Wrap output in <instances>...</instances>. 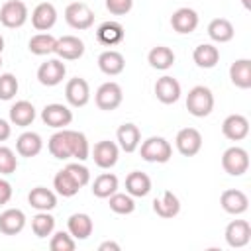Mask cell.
Instances as JSON below:
<instances>
[{
  "instance_id": "obj_1",
  "label": "cell",
  "mask_w": 251,
  "mask_h": 251,
  "mask_svg": "<svg viewBox=\"0 0 251 251\" xmlns=\"http://www.w3.org/2000/svg\"><path fill=\"white\" fill-rule=\"evenodd\" d=\"M186 110L194 116V118H206L212 114L214 110V94L208 86H194L188 90L186 94Z\"/></svg>"
},
{
  "instance_id": "obj_2",
  "label": "cell",
  "mask_w": 251,
  "mask_h": 251,
  "mask_svg": "<svg viewBox=\"0 0 251 251\" xmlns=\"http://www.w3.org/2000/svg\"><path fill=\"white\" fill-rule=\"evenodd\" d=\"M139 153H141V159L147 163H167L173 157V147L165 137L153 135L141 143Z\"/></svg>"
},
{
  "instance_id": "obj_3",
  "label": "cell",
  "mask_w": 251,
  "mask_h": 251,
  "mask_svg": "<svg viewBox=\"0 0 251 251\" xmlns=\"http://www.w3.org/2000/svg\"><path fill=\"white\" fill-rule=\"evenodd\" d=\"M222 167L231 176H241L249 169V153L243 147H227L222 155Z\"/></svg>"
},
{
  "instance_id": "obj_4",
  "label": "cell",
  "mask_w": 251,
  "mask_h": 251,
  "mask_svg": "<svg viewBox=\"0 0 251 251\" xmlns=\"http://www.w3.org/2000/svg\"><path fill=\"white\" fill-rule=\"evenodd\" d=\"M27 16H29L27 6L22 0H8L0 8V22L4 27H10V29L22 27L27 22Z\"/></svg>"
},
{
  "instance_id": "obj_5",
  "label": "cell",
  "mask_w": 251,
  "mask_h": 251,
  "mask_svg": "<svg viewBox=\"0 0 251 251\" xmlns=\"http://www.w3.org/2000/svg\"><path fill=\"white\" fill-rule=\"evenodd\" d=\"M122 100H124L122 86H120L118 82H114V80H108V82L100 84L98 90H96V94H94L96 106H98L100 110H104V112L116 110V108L122 104Z\"/></svg>"
},
{
  "instance_id": "obj_6",
  "label": "cell",
  "mask_w": 251,
  "mask_h": 251,
  "mask_svg": "<svg viewBox=\"0 0 251 251\" xmlns=\"http://www.w3.org/2000/svg\"><path fill=\"white\" fill-rule=\"evenodd\" d=\"M65 22L73 29H78V31L88 29L94 24V12L84 2H71L65 8Z\"/></svg>"
},
{
  "instance_id": "obj_7",
  "label": "cell",
  "mask_w": 251,
  "mask_h": 251,
  "mask_svg": "<svg viewBox=\"0 0 251 251\" xmlns=\"http://www.w3.org/2000/svg\"><path fill=\"white\" fill-rule=\"evenodd\" d=\"M67 75V67L63 63V59H49L45 63L39 65L37 69V80L43 86H57L63 82Z\"/></svg>"
},
{
  "instance_id": "obj_8",
  "label": "cell",
  "mask_w": 251,
  "mask_h": 251,
  "mask_svg": "<svg viewBox=\"0 0 251 251\" xmlns=\"http://www.w3.org/2000/svg\"><path fill=\"white\" fill-rule=\"evenodd\" d=\"M175 145L180 155L194 157L202 149V133L196 127H182L175 137Z\"/></svg>"
},
{
  "instance_id": "obj_9",
  "label": "cell",
  "mask_w": 251,
  "mask_h": 251,
  "mask_svg": "<svg viewBox=\"0 0 251 251\" xmlns=\"http://www.w3.org/2000/svg\"><path fill=\"white\" fill-rule=\"evenodd\" d=\"M41 120L45 126L55 127V129H63L73 122V112L69 110V106L65 104H47L41 110Z\"/></svg>"
},
{
  "instance_id": "obj_10",
  "label": "cell",
  "mask_w": 251,
  "mask_h": 251,
  "mask_svg": "<svg viewBox=\"0 0 251 251\" xmlns=\"http://www.w3.org/2000/svg\"><path fill=\"white\" fill-rule=\"evenodd\" d=\"M65 98L73 108H82L90 100V86L84 78L75 76L65 84Z\"/></svg>"
},
{
  "instance_id": "obj_11",
  "label": "cell",
  "mask_w": 251,
  "mask_h": 251,
  "mask_svg": "<svg viewBox=\"0 0 251 251\" xmlns=\"http://www.w3.org/2000/svg\"><path fill=\"white\" fill-rule=\"evenodd\" d=\"M55 53L63 61H76L84 55V41L76 35H63L57 39Z\"/></svg>"
},
{
  "instance_id": "obj_12",
  "label": "cell",
  "mask_w": 251,
  "mask_h": 251,
  "mask_svg": "<svg viewBox=\"0 0 251 251\" xmlns=\"http://www.w3.org/2000/svg\"><path fill=\"white\" fill-rule=\"evenodd\" d=\"M220 204L224 208V212L231 214V216H239L243 212H247L249 208V198L243 190H237V188H227L222 192L220 196Z\"/></svg>"
},
{
  "instance_id": "obj_13",
  "label": "cell",
  "mask_w": 251,
  "mask_h": 251,
  "mask_svg": "<svg viewBox=\"0 0 251 251\" xmlns=\"http://www.w3.org/2000/svg\"><path fill=\"white\" fill-rule=\"evenodd\" d=\"M224 235H226V243L229 247H233V249L245 247L251 239V226L245 220H233V222L227 224Z\"/></svg>"
},
{
  "instance_id": "obj_14",
  "label": "cell",
  "mask_w": 251,
  "mask_h": 251,
  "mask_svg": "<svg viewBox=\"0 0 251 251\" xmlns=\"http://www.w3.org/2000/svg\"><path fill=\"white\" fill-rule=\"evenodd\" d=\"M118 157H120V147L108 139L98 141L92 149V159L100 169H112L118 163Z\"/></svg>"
},
{
  "instance_id": "obj_15",
  "label": "cell",
  "mask_w": 251,
  "mask_h": 251,
  "mask_svg": "<svg viewBox=\"0 0 251 251\" xmlns=\"http://www.w3.org/2000/svg\"><path fill=\"white\" fill-rule=\"evenodd\" d=\"M222 133L229 141H241L249 135V120L241 114H231L222 124Z\"/></svg>"
},
{
  "instance_id": "obj_16",
  "label": "cell",
  "mask_w": 251,
  "mask_h": 251,
  "mask_svg": "<svg viewBox=\"0 0 251 251\" xmlns=\"http://www.w3.org/2000/svg\"><path fill=\"white\" fill-rule=\"evenodd\" d=\"M31 24L37 31H49L57 24V10L51 2H41L31 12Z\"/></svg>"
},
{
  "instance_id": "obj_17",
  "label": "cell",
  "mask_w": 251,
  "mask_h": 251,
  "mask_svg": "<svg viewBox=\"0 0 251 251\" xmlns=\"http://www.w3.org/2000/svg\"><path fill=\"white\" fill-rule=\"evenodd\" d=\"M155 96L163 104H175L180 98V82L169 75L157 78L155 82Z\"/></svg>"
},
{
  "instance_id": "obj_18",
  "label": "cell",
  "mask_w": 251,
  "mask_h": 251,
  "mask_svg": "<svg viewBox=\"0 0 251 251\" xmlns=\"http://www.w3.org/2000/svg\"><path fill=\"white\" fill-rule=\"evenodd\" d=\"M171 25L180 35L192 33L198 27V14H196V10H192V8H178L171 16Z\"/></svg>"
},
{
  "instance_id": "obj_19",
  "label": "cell",
  "mask_w": 251,
  "mask_h": 251,
  "mask_svg": "<svg viewBox=\"0 0 251 251\" xmlns=\"http://www.w3.org/2000/svg\"><path fill=\"white\" fill-rule=\"evenodd\" d=\"M153 212L159 216V218H165V220H171L175 216H178L180 212V200L175 192L171 190H165L161 194V198H155L153 200Z\"/></svg>"
},
{
  "instance_id": "obj_20",
  "label": "cell",
  "mask_w": 251,
  "mask_h": 251,
  "mask_svg": "<svg viewBox=\"0 0 251 251\" xmlns=\"http://www.w3.org/2000/svg\"><path fill=\"white\" fill-rule=\"evenodd\" d=\"M25 227V214L20 208H8L0 214V231L4 235H18Z\"/></svg>"
},
{
  "instance_id": "obj_21",
  "label": "cell",
  "mask_w": 251,
  "mask_h": 251,
  "mask_svg": "<svg viewBox=\"0 0 251 251\" xmlns=\"http://www.w3.org/2000/svg\"><path fill=\"white\" fill-rule=\"evenodd\" d=\"M118 147L126 153H133L141 143V131L135 124H122L116 131Z\"/></svg>"
},
{
  "instance_id": "obj_22",
  "label": "cell",
  "mask_w": 251,
  "mask_h": 251,
  "mask_svg": "<svg viewBox=\"0 0 251 251\" xmlns=\"http://www.w3.org/2000/svg\"><path fill=\"white\" fill-rule=\"evenodd\" d=\"M92 229H94V224H92V218L88 214H73L69 220H67V231L78 239V241H84L92 235Z\"/></svg>"
},
{
  "instance_id": "obj_23",
  "label": "cell",
  "mask_w": 251,
  "mask_h": 251,
  "mask_svg": "<svg viewBox=\"0 0 251 251\" xmlns=\"http://www.w3.org/2000/svg\"><path fill=\"white\" fill-rule=\"evenodd\" d=\"M27 202L37 212H51L57 206V194L45 186H35L27 194Z\"/></svg>"
},
{
  "instance_id": "obj_24",
  "label": "cell",
  "mask_w": 251,
  "mask_h": 251,
  "mask_svg": "<svg viewBox=\"0 0 251 251\" xmlns=\"http://www.w3.org/2000/svg\"><path fill=\"white\" fill-rule=\"evenodd\" d=\"M47 149H49V153H51L55 159H61V161L71 159V157H73V153H71L69 129H67V127H63V129L55 131V133L49 137V141H47Z\"/></svg>"
},
{
  "instance_id": "obj_25",
  "label": "cell",
  "mask_w": 251,
  "mask_h": 251,
  "mask_svg": "<svg viewBox=\"0 0 251 251\" xmlns=\"http://www.w3.org/2000/svg\"><path fill=\"white\" fill-rule=\"evenodd\" d=\"M124 67H126V59H124V55L120 51L108 49V51H104V53L98 55V69L104 75H108V76L120 75L124 71Z\"/></svg>"
},
{
  "instance_id": "obj_26",
  "label": "cell",
  "mask_w": 251,
  "mask_h": 251,
  "mask_svg": "<svg viewBox=\"0 0 251 251\" xmlns=\"http://www.w3.org/2000/svg\"><path fill=\"white\" fill-rule=\"evenodd\" d=\"M41 149H43V139L35 131H24L16 139V151L22 157H35L41 153Z\"/></svg>"
},
{
  "instance_id": "obj_27",
  "label": "cell",
  "mask_w": 251,
  "mask_h": 251,
  "mask_svg": "<svg viewBox=\"0 0 251 251\" xmlns=\"http://www.w3.org/2000/svg\"><path fill=\"white\" fill-rule=\"evenodd\" d=\"M126 192L133 198H143L151 192V178L141 171H131L126 176Z\"/></svg>"
},
{
  "instance_id": "obj_28",
  "label": "cell",
  "mask_w": 251,
  "mask_h": 251,
  "mask_svg": "<svg viewBox=\"0 0 251 251\" xmlns=\"http://www.w3.org/2000/svg\"><path fill=\"white\" fill-rule=\"evenodd\" d=\"M35 120V108L31 102L27 100H18L12 108H10V122L18 127H27L31 126Z\"/></svg>"
},
{
  "instance_id": "obj_29",
  "label": "cell",
  "mask_w": 251,
  "mask_h": 251,
  "mask_svg": "<svg viewBox=\"0 0 251 251\" xmlns=\"http://www.w3.org/2000/svg\"><path fill=\"white\" fill-rule=\"evenodd\" d=\"M192 59L200 69H212L220 61V49L212 43H200L192 51Z\"/></svg>"
},
{
  "instance_id": "obj_30",
  "label": "cell",
  "mask_w": 251,
  "mask_h": 251,
  "mask_svg": "<svg viewBox=\"0 0 251 251\" xmlns=\"http://www.w3.org/2000/svg\"><path fill=\"white\" fill-rule=\"evenodd\" d=\"M229 78L237 88H251V61L249 59H237L229 67Z\"/></svg>"
},
{
  "instance_id": "obj_31",
  "label": "cell",
  "mask_w": 251,
  "mask_h": 251,
  "mask_svg": "<svg viewBox=\"0 0 251 251\" xmlns=\"http://www.w3.org/2000/svg\"><path fill=\"white\" fill-rule=\"evenodd\" d=\"M208 35H210V39L216 41V43H227V41L233 39L235 31H233V25H231L229 20H226V18H216V20H212V22L208 24Z\"/></svg>"
},
{
  "instance_id": "obj_32",
  "label": "cell",
  "mask_w": 251,
  "mask_h": 251,
  "mask_svg": "<svg viewBox=\"0 0 251 251\" xmlns=\"http://www.w3.org/2000/svg\"><path fill=\"white\" fill-rule=\"evenodd\" d=\"M96 37H98V41L104 43V45H116V43H120V41L124 39V25H122L120 22L108 20V22H104V24L98 25Z\"/></svg>"
},
{
  "instance_id": "obj_33",
  "label": "cell",
  "mask_w": 251,
  "mask_h": 251,
  "mask_svg": "<svg viewBox=\"0 0 251 251\" xmlns=\"http://www.w3.org/2000/svg\"><path fill=\"white\" fill-rule=\"evenodd\" d=\"M147 61H149V65H151L153 69H157V71H167V69H171V67L175 65V53H173V49L167 47V45H157V47H153V49L149 51Z\"/></svg>"
},
{
  "instance_id": "obj_34",
  "label": "cell",
  "mask_w": 251,
  "mask_h": 251,
  "mask_svg": "<svg viewBox=\"0 0 251 251\" xmlns=\"http://www.w3.org/2000/svg\"><path fill=\"white\" fill-rule=\"evenodd\" d=\"M55 45H57V39H55L51 33L41 31V33L31 35V39H29V43H27V49H29V53H33V55L43 57V55L55 53Z\"/></svg>"
},
{
  "instance_id": "obj_35",
  "label": "cell",
  "mask_w": 251,
  "mask_h": 251,
  "mask_svg": "<svg viewBox=\"0 0 251 251\" xmlns=\"http://www.w3.org/2000/svg\"><path fill=\"white\" fill-rule=\"evenodd\" d=\"M114 192H118V176L112 173H102L92 182V194L96 198H110Z\"/></svg>"
},
{
  "instance_id": "obj_36",
  "label": "cell",
  "mask_w": 251,
  "mask_h": 251,
  "mask_svg": "<svg viewBox=\"0 0 251 251\" xmlns=\"http://www.w3.org/2000/svg\"><path fill=\"white\" fill-rule=\"evenodd\" d=\"M53 188H55V192L61 194L63 198H71V196L78 194V190H80V186L71 178V175H69L65 169L59 171V173L53 176Z\"/></svg>"
},
{
  "instance_id": "obj_37",
  "label": "cell",
  "mask_w": 251,
  "mask_h": 251,
  "mask_svg": "<svg viewBox=\"0 0 251 251\" xmlns=\"http://www.w3.org/2000/svg\"><path fill=\"white\" fill-rule=\"evenodd\" d=\"M69 139H71V153L76 161H86L90 157V145L88 139L82 131L69 129Z\"/></svg>"
},
{
  "instance_id": "obj_38",
  "label": "cell",
  "mask_w": 251,
  "mask_h": 251,
  "mask_svg": "<svg viewBox=\"0 0 251 251\" xmlns=\"http://www.w3.org/2000/svg\"><path fill=\"white\" fill-rule=\"evenodd\" d=\"M31 229L39 239H45L47 235L53 233L55 229V218L49 212H37L31 218Z\"/></svg>"
},
{
  "instance_id": "obj_39",
  "label": "cell",
  "mask_w": 251,
  "mask_h": 251,
  "mask_svg": "<svg viewBox=\"0 0 251 251\" xmlns=\"http://www.w3.org/2000/svg\"><path fill=\"white\" fill-rule=\"evenodd\" d=\"M108 204H110V210L116 212V214H131L135 210V200L131 194L127 192H114L110 198H108Z\"/></svg>"
},
{
  "instance_id": "obj_40",
  "label": "cell",
  "mask_w": 251,
  "mask_h": 251,
  "mask_svg": "<svg viewBox=\"0 0 251 251\" xmlns=\"http://www.w3.org/2000/svg\"><path fill=\"white\" fill-rule=\"evenodd\" d=\"M49 247L51 251H73L76 247V239L69 231H57V233H51Z\"/></svg>"
},
{
  "instance_id": "obj_41",
  "label": "cell",
  "mask_w": 251,
  "mask_h": 251,
  "mask_svg": "<svg viewBox=\"0 0 251 251\" xmlns=\"http://www.w3.org/2000/svg\"><path fill=\"white\" fill-rule=\"evenodd\" d=\"M18 78L12 73H4L0 75V100H12L18 94Z\"/></svg>"
},
{
  "instance_id": "obj_42",
  "label": "cell",
  "mask_w": 251,
  "mask_h": 251,
  "mask_svg": "<svg viewBox=\"0 0 251 251\" xmlns=\"http://www.w3.org/2000/svg\"><path fill=\"white\" fill-rule=\"evenodd\" d=\"M65 171L71 175V178L82 188V186H86L88 182H90V171L82 165V161H76V163H69L67 167H65Z\"/></svg>"
},
{
  "instance_id": "obj_43",
  "label": "cell",
  "mask_w": 251,
  "mask_h": 251,
  "mask_svg": "<svg viewBox=\"0 0 251 251\" xmlns=\"http://www.w3.org/2000/svg\"><path fill=\"white\" fill-rule=\"evenodd\" d=\"M16 169H18L16 153L10 147L0 145V175H12L16 173Z\"/></svg>"
},
{
  "instance_id": "obj_44",
  "label": "cell",
  "mask_w": 251,
  "mask_h": 251,
  "mask_svg": "<svg viewBox=\"0 0 251 251\" xmlns=\"http://www.w3.org/2000/svg\"><path fill=\"white\" fill-rule=\"evenodd\" d=\"M133 8V0H106V10L114 16H126Z\"/></svg>"
},
{
  "instance_id": "obj_45",
  "label": "cell",
  "mask_w": 251,
  "mask_h": 251,
  "mask_svg": "<svg viewBox=\"0 0 251 251\" xmlns=\"http://www.w3.org/2000/svg\"><path fill=\"white\" fill-rule=\"evenodd\" d=\"M12 198V184L6 178H0V206L8 204Z\"/></svg>"
},
{
  "instance_id": "obj_46",
  "label": "cell",
  "mask_w": 251,
  "mask_h": 251,
  "mask_svg": "<svg viewBox=\"0 0 251 251\" xmlns=\"http://www.w3.org/2000/svg\"><path fill=\"white\" fill-rule=\"evenodd\" d=\"M10 135H12V126H10V122H6V120L0 118V141H6Z\"/></svg>"
},
{
  "instance_id": "obj_47",
  "label": "cell",
  "mask_w": 251,
  "mask_h": 251,
  "mask_svg": "<svg viewBox=\"0 0 251 251\" xmlns=\"http://www.w3.org/2000/svg\"><path fill=\"white\" fill-rule=\"evenodd\" d=\"M98 251H120V243H116V241H102L98 245Z\"/></svg>"
},
{
  "instance_id": "obj_48",
  "label": "cell",
  "mask_w": 251,
  "mask_h": 251,
  "mask_svg": "<svg viewBox=\"0 0 251 251\" xmlns=\"http://www.w3.org/2000/svg\"><path fill=\"white\" fill-rule=\"evenodd\" d=\"M2 51H4V37L0 35V55H2Z\"/></svg>"
},
{
  "instance_id": "obj_49",
  "label": "cell",
  "mask_w": 251,
  "mask_h": 251,
  "mask_svg": "<svg viewBox=\"0 0 251 251\" xmlns=\"http://www.w3.org/2000/svg\"><path fill=\"white\" fill-rule=\"evenodd\" d=\"M241 2H243V6H245V8H247V10H249V8H251V2H249V0H241Z\"/></svg>"
},
{
  "instance_id": "obj_50",
  "label": "cell",
  "mask_w": 251,
  "mask_h": 251,
  "mask_svg": "<svg viewBox=\"0 0 251 251\" xmlns=\"http://www.w3.org/2000/svg\"><path fill=\"white\" fill-rule=\"evenodd\" d=\"M0 67H2V55H0Z\"/></svg>"
}]
</instances>
